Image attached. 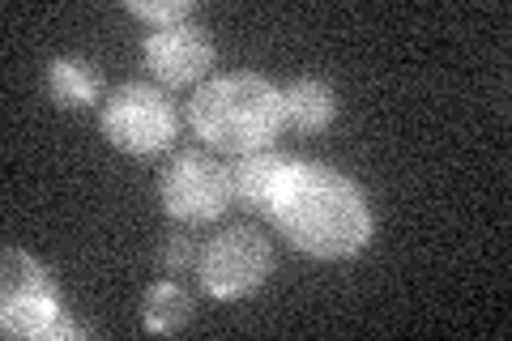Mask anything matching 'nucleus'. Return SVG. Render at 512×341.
Masks as SVG:
<instances>
[{
    "instance_id": "1",
    "label": "nucleus",
    "mask_w": 512,
    "mask_h": 341,
    "mask_svg": "<svg viewBox=\"0 0 512 341\" xmlns=\"http://www.w3.org/2000/svg\"><path fill=\"white\" fill-rule=\"evenodd\" d=\"M269 222L299 252L320 256V261H346L372 239V209H367L363 188L320 162H303Z\"/></svg>"
},
{
    "instance_id": "2",
    "label": "nucleus",
    "mask_w": 512,
    "mask_h": 341,
    "mask_svg": "<svg viewBox=\"0 0 512 341\" xmlns=\"http://www.w3.org/2000/svg\"><path fill=\"white\" fill-rule=\"evenodd\" d=\"M188 124L222 154H261L282 133V90L256 73H222L192 94Z\"/></svg>"
},
{
    "instance_id": "3",
    "label": "nucleus",
    "mask_w": 512,
    "mask_h": 341,
    "mask_svg": "<svg viewBox=\"0 0 512 341\" xmlns=\"http://www.w3.org/2000/svg\"><path fill=\"white\" fill-rule=\"evenodd\" d=\"M103 133L124 154H158L180 133V111L163 90L146 81H128L103 103Z\"/></svg>"
},
{
    "instance_id": "4",
    "label": "nucleus",
    "mask_w": 512,
    "mask_h": 341,
    "mask_svg": "<svg viewBox=\"0 0 512 341\" xmlns=\"http://www.w3.org/2000/svg\"><path fill=\"white\" fill-rule=\"evenodd\" d=\"M269 273H274V248L256 226H231V231L214 235L197 261L201 290L227 303L256 295Z\"/></svg>"
},
{
    "instance_id": "5",
    "label": "nucleus",
    "mask_w": 512,
    "mask_h": 341,
    "mask_svg": "<svg viewBox=\"0 0 512 341\" xmlns=\"http://www.w3.org/2000/svg\"><path fill=\"white\" fill-rule=\"evenodd\" d=\"M158 197L163 209L175 222H214L222 218L235 197H231V171L222 167L218 158L184 150L171 158V167L163 171V184H158Z\"/></svg>"
},
{
    "instance_id": "6",
    "label": "nucleus",
    "mask_w": 512,
    "mask_h": 341,
    "mask_svg": "<svg viewBox=\"0 0 512 341\" xmlns=\"http://www.w3.org/2000/svg\"><path fill=\"white\" fill-rule=\"evenodd\" d=\"M146 64L163 86H192L214 69V39L197 22L154 30L146 39Z\"/></svg>"
},
{
    "instance_id": "7",
    "label": "nucleus",
    "mask_w": 512,
    "mask_h": 341,
    "mask_svg": "<svg viewBox=\"0 0 512 341\" xmlns=\"http://www.w3.org/2000/svg\"><path fill=\"white\" fill-rule=\"evenodd\" d=\"M303 162L299 158H286V154H274V150H261V154H244L231 162V197L252 209L261 218H274V209L282 205L286 188L295 184Z\"/></svg>"
},
{
    "instance_id": "8",
    "label": "nucleus",
    "mask_w": 512,
    "mask_h": 341,
    "mask_svg": "<svg viewBox=\"0 0 512 341\" xmlns=\"http://www.w3.org/2000/svg\"><path fill=\"white\" fill-rule=\"evenodd\" d=\"M282 116L299 133H320V128H329L333 116H338V94L320 77H299L282 90Z\"/></svg>"
},
{
    "instance_id": "9",
    "label": "nucleus",
    "mask_w": 512,
    "mask_h": 341,
    "mask_svg": "<svg viewBox=\"0 0 512 341\" xmlns=\"http://www.w3.org/2000/svg\"><path fill=\"white\" fill-rule=\"evenodd\" d=\"M47 94L60 107H90L103 94V73L99 64H90L82 56H60L47 64Z\"/></svg>"
},
{
    "instance_id": "10",
    "label": "nucleus",
    "mask_w": 512,
    "mask_h": 341,
    "mask_svg": "<svg viewBox=\"0 0 512 341\" xmlns=\"http://www.w3.org/2000/svg\"><path fill=\"white\" fill-rule=\"evenodd\" d=\"M197 316V299L180 282H154L146 290V329L150 333H180Z\"/></svg>"
},
{
    "instance_id": "11",
    "label": "nucleus",
    "mask_w": 512,
    "mask_h": 341,
    "mask_svg": "<svg viewBox=\"0 0 512 341\" xmlns=\"http://www.w3.org/2000/svg\"><path fill=\"white\" fill-rule=\"evenodd\" d=\"M133 18H146L154 22L158 30H167V26H180L192 18V0H128L124 5Z\"/></svg>"
},
{
    "instance_id": "12",
    "label": "nucleus",
    "mask_w": 512,
    "mask_h": 341,
    "mask_svg": "<svg viewBox=\"0 0 512 341\" xmlns=\"http://www.w3.org/2000/svg\"><path fill=\"white\" fill-rule=\"evenodd\" d=\"M197 261H201V248H197V239H192L188 231H171L167 239H163V269L167 273H192L197 269Z\"/></svg>"
}]
</instances>
